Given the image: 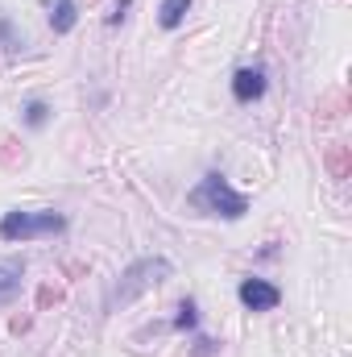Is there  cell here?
Wrapping results in <instances>:
<instances>
[{"mask_svg":"<svg viewBox=\"0 0 352 357\" xmlns=\"http://www.w3.org/2000/svg\"><path fill=\"white\" fill-rule=\"evenodd\" d=\"M50 13H46V21H50V29L63 38V33H71L75 25H79V4L75 0H42Z\"/></svg>","mask_w":352,"mask_h":357,"instance_id":"cell-6","label":"cell"},{"mask_svg":"<svg viewBox=\"0 0 352 357\" xmlns=\"http://www.w3.org/2000/svg\"><path fill=\"white\" fill-rule=\"evenodd\" d=\"M216 354H220V341H216V337L195 333V341H191V357H216Z\"/></svg>","mask_w":352,"mask_h":357,"instance_id":"cell-13","label":"cell"},{"mask_svg":"<svg viewBox=\"0 0 352 357\" xmlns=\"http://www.w3.org/2000/svg\"><path fill=\"white\" fill-rule=\"evenodd\" d=\"M186 204H191L195 212H203V216H220V220H241V216L249 212V195L237 191L220 171H207V175L199 178V183L186 191Z\"/></svg>","mask_w":352,"mask_h":357,"instance_id":"cell-1","label":"cell"},{"mask_svg":"<svg viewBox=\"0 0 352 357\" xmlns=\"http://www.w3.org/2000/svg\"><path fill=\"white\" fill-rule=\"evenodd\" d=\"M170 274H175V266H170V258H162V254H154V258H137L133 266L120 270V278H116V282H112V291L104 295V312H116V307L133 303L137 295H145V291L162 287Z\"/></svg>","mask_w":352,"mask_h":357,"instance_id":"cell-2","label":"cell"},{"mask_svg":"<svg viewBox=\"0 0 352 357\" xmlns=\"http://www.w3.org/2000/svg\"><path fill=\"white\" fill-rule=\"evenodd\" d=\"M21 121H25L29 129H42V125L50 121V104H46V100H29V104L21 108Z\"/></svg>","mask_w":352,"mask_h":357,"instance_id":"cell-11","label":"cell"},{"mask_svg":"<svg viewBox=\"0 0 352 357\" xmlns=\"http://www.w3.org/2000/svg\"><path fill=\"white\" fill-rule=\"evenodd\" d=\"M129 8H133V0H112V13H108V25H120V21L129 17Z\"/></svg>","mask_w":352,"mask_h":357,"instance_id":"cell-14","label":"cell"},{"mask_svg":"<svg viewBox=\"0 0 352 357\" xmlns=\"http://www.w3.org/2000/svg\"><path fill=\"white\" fill-rule=\"evenodd\" d=\"M191 4H195V0H162V4H158V25H162L166 33H175L178 25L186 21Z\"/></svg>","mask_w":352,"mask_h":357,"instance_id":"cell-8","label":"cell"},{"mask_svg":"<svg viewBox=\"0 0 352 357\" xmlns=\"http://www.w3.org/2000/svg\"><path fill=\"white\" fill-rule=\"evenodd\" d=\"M21 278H25V262H21V258H8V262H0V303L17 299V291H21Z\"/></svg>","mask_w":352,"mask_h":357,"instance_id":"cell-7","label":"cell"},{"mask_svg":"<svg viewBox=\"0 0 352 357\" xmlns=\"http://www.w3.org/2000/svg\"><path fill=\"white\" fill-rule=\"evenodd\" d=\"M265 88H269L265 67H241V71L232 75V100H237V104H253V100H262Z\"/></svg>","mask_w":352,"mask_h":357,"instance_id":"cell-5","label":"cell"},{"mask_svg":"<svg viewBox=\"0 0 352 357\" xmlns=\"http://www.w3.org/2000/svg\"><path fill=\"white\" fill-rule=\"evenodd\" d=\"M237 299H241L245 312H273V307L282 303V291H278L269 278H241Z\"/></svg>","mask_w":352,"mask_h":357,"instance_id":"cell-4","label":"cell"},{"mask_svg":"<svg viewBox=\"0 0 352 357\" xmlns=\"http://www.w3.org/2000/svg\"><path fill=\"white\" fill-rule=\"evenodd\" d=\"M0 50H4V54L25 50V33H17V25H13L8 13H0Z\"/></svg>","mask_w":352,"mask_h":357,"instance_id":"cell-9","label":"cell"},{"mask_svg":"<svg viewBox=\"0 0 352 357\" xmlns=\"http://www.w3.org/2000/svg\"><path fill=\"white\" fill-rule=\"evenodd\" d=\"M175 328H178V333H195V328H199V303H195V299H191V295H186V299H182V303H178Z\"/></svg>","mask_w":352,"mask_h":357,"instance_id":"cell-10","label":"cell"},{"mask_svg":"<svg viewBox=\"0 0 352 357\" xmlns=\"http://www.w3.org/2000/svg\"><path fill=\"white\" fill-rule=\"evenodd\" d=\"M328 171H332V178H349V150L344 146L328 150Z\"/></svg>","mask_w":352,"mask_h":357,"instance_id":"cell-12","label":"cell"},{"mask_svg":"<svg viewBox=\"0 0 352 357\" xmlns=\"http://www.w3.org/2000/svg\"><path fill=\"white\" fill-rule=\"evenodd\" d=\"M67 233V216L63 212H4L0 216V241H38V237H63Z\"/></svg>","mask_w":352,"mask_h":357,"instance_id":"cell-3","label":"cell"}]
</instances>
